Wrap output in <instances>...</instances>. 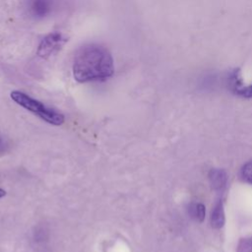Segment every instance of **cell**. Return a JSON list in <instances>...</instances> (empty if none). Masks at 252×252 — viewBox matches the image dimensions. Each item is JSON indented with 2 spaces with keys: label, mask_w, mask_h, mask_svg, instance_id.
Wrapping results in <instances>:
<instances>
[{
  "label": "cell",
  "mask_w": 252,
  "mask_h": 252,
  "mask_svg": "<svg viewBox=\"0 0 252 252\" xmlns=\"http://www.w3.org/2000/svg\"><path fill=\"white\" fill-rule=\"evenodd\" d=\"M240 175H241V178L249 183V184H252V160L251 161H248L247 163H245L242 168H241V171H240Z\"/></svg>",
  "instance_id": "ba28073f"
},
{
  "label": "cell",
  "mask_w": 252,
  "mask_h": 252,
  "mask_svg": "<svg viewBox=\"0 0 252 252\" xmlns=\"http://www.w3.org/2000/svg\"><path fill=\"white\" fill-rule=\"evenodd\" d=\"M205 207L202 204L194 203L189 207V215L197 221H202L205 219Z\"/></svg>",
  "instance_id": "8992f818"
},
{
  "label": "cell",
  "mask_w": 252,
  "mask_h": 252,
  "mask_svg": "<svg viewBox=\"0 0 252 252\" xmlns=\"http://www.w3.org/2000/svg\"><path fill=\"white\" fill-rule=\"evenodd\" d=\"M10 95H11V98L17 104H19L23 108L33 113L34 115L38 116L40 119L44 120L45 122L51 125L59 126V125H62L65 121V117L63 114L46 106L39 100L30 96L29 94L23 92L13 91Z\"/></svg>",
  "instance_id": "7a4b0ae2"
},
{
  "label": "cell",
  "mask_w": 252,
  "mask_h": 252,
  "mask_svg": "<svg viewBox=\"0 0 252 252\" xmlns=\"http://www.w3.org/2000/svg\"><path fill=\"white\" fill-rule=\"evenodd\" d=\"M210 179L214 187L221 188L224 186V183H225V174L220 170H212Z\"/></svg>",
  "instance_id": "52a82bcc"
},
{
  "label": "cell",
  "mask_w": 252,
  "mask_h": 252,
  "mask_svg": "<svg viewBox=\"0 0 252 252\" xmlns=\"http://www.w3.org/2000/svg\"><path fill=\"white\" fill-rule=\"evenodd\" d=\"M236 94L241 97H246V98L252 97V84L243 85V87L236 93Z\"/></svg>",
  "instance_id": "30bf717a"
},
{
  "label": "cell",
  "mask_w": 252,
  "mask_h": 252,
  "mask_svg": "<svg viewBox=\"0 0 252 252\" xmlns=\"http://www.w3.org/2000/svg\"><path fill=\"white\" fill-rule=\"evenodd\" d=\"M211 223L212 226L215 228H220L224 223V213L221 202H219L216 204L214 210L212 211L211 215Z\"/></svg>",
  "instance_id": "5b68a950"
},
{
  "label": "cell",
  "mask_w": 252,
  "mask_h": 252,
  "mask_svg": "<svg viewBox=\"0 0 252 252\" xmlns=\"http://www.w3.org/2000/svg\"><path fill=\"white\" fill-rule=\"evenodd\" d=\"M65 41L66 38L61 32H51L41 39L37 47V55L44 59L49 58L63 46Z\"/></svg>",
  "instance_id": "3957f363"
},
{
  "label": "cell",
  "mask_w": 252,
  "mask_h": 252,
  "mask_svg": "<svg viewBox=\"0 0 252 252\" xmlns=\"http://www.w3.org/2000/svg\"><path fill=\"white\" fill-rule=\"evenodd\" d=\"M5 195H6V191H5V190H3L2 188H0V198L4 197Z\"/></svg>",
  "instance_id": "8fae6325"
},
{
  "label": "cell",
  "mask_w": 252,
  "mask_h": 252,
  "mask_svg": "<svg viewBox=\"0 0 252 252\" xmlns=\"http://www.w3.org/2000/svg\"><path fill=\"white\" fill-rule=\"evenodd\" d=\"M72 69L74 79L79 83L105 81L114 74V63L107 48L89 43L76 52Z\"/></svg>",
  "instance_id": "6da1fadb"
},
{
  "label": "cell",
  "mask_w": 252,
  "mask_h": 252,
  "mask_svg": "<svg viewBox=\"0 0 252 252\" xmlns=\"http://www.w3.org/2000/svg\"><path fill=\"white\" fill-rule=\"evenodd\" d=\"M3 149H4V144H3V141H2V139L0 137V153L3 151Z\"/></svg>",
  "instance_id": "7c38bea8"
},
{
  "label": "cell",
  "mask_w": 252,
  "mask_h": 252,
  "mask_svg": "<svg viewBox=\"0 0 252 252\" xmlns=\"http://www.w3.org/2000/svg\"><path fill=\"white\" fill-rule=\"evenodd\" d=\"M237 252H252V236L245 237L239 241Z\"/></svg>",
  "instance_id": "9c48e42d"
},
{
  "label": "cell",
  "mask_w": 252,
  "mask_h": 252,
  "mask_svg": "<svg viewBox=\"0 0 252 252\" xmlns=\"http://www.w3.org/2000/svg\"><path fill=\"white\" fill-rule=\"evenodd\" d=\"M56 7V0H27L29 14L34 19H44L52 14Z\"/></svg>",
  "instance_id": "277c9868"
}]
</instances>
